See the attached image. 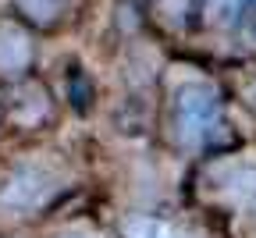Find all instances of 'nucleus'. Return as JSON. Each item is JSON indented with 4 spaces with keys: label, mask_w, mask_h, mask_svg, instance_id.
<instances>
[{
    "label": "nucleus",
    "mask_w": 256,
    "mask_h": 238,
    "mask_svg": "<svg viewBox=\"0 0 256 238\" xmlns=\"http://www.w3.org/2000/svg\"><path fill=\"white\" fill-rule=\"evenodd\" d=\"M50 192H54V178L43 167L28 164V167H18L4 182V188H0V206L11 210V214H25V210H36Z\"/></svg>",
    "instance_id": "obj_2"
},
{
    "label": "nucleus",
    "mask_w": 256,
    "mask_h": 238,
    "mask_svg": "<svg viewBox=\"0 0 256 238\" xmlns=\"http://www.w3.org/2000/svg\"><path fill=\"white\" fill-rule=\"evenodd\" d=\"M124 238H188V234L156 217H132L124 224Z\"/></svg>",
    "instance_id": "obj_3"
},
{
    "label": "nucleus",
    "mask_w": 256,
    "mask_h": 238,
    "mask_svg": "<svg viewBox=\"0 0 256 238\" xmlns=\"http://www.w3.org/2000/svg\"><path fill=\"white\" fill-rule=\"evenodd\" d=\"M249 96H252V104H256V86H252V89H249Z\"/></svg>",
    "instance_id": "obj_6"
},
{
    "label": "nucleus",
    "mask_w": 256,
    "mask_h": 238,
    "mask_svg": "<svg viewBox=\"0 0 256 238\" xmlns=\"http://www.w3.org/2000/svg\"><path fill=\"white\" fill-rule=\"evenodd\" d=\"M171 118L182 146H206L220 128V96L203 82H185L174 92Z\"/></svg>",
    "instance_id": "obj_1"
},
{
    "label": "nucleus",
    "mask_w": 256,
    "mask_h": 238,
    "mask_svg": "<svg viewBox=\"0 0 256 238\" xmlns=\"http://www.w3.org/2000/svg\"><path fill=\"white\" fill-rule=\"evenodd\" d=\"M18 4H22V11H25L28 18L54 22V18L60 14V8H64V0H18Z\"/></svg>",
    "instance_id": "obj_5"
},
{
    "label": "nucleus",
    "mask_w": 256,
    "mask_h": 238,
    "mask_svg": "<svg viewBox=\"0 0 256 238\" xmlns=\"http://www.w3.org/2000/svg\"><path fill=\"white\" fill-rule=\"evenodd\" d=\"M206 11L217 25H238L246 14H256V0H206Z\"/></svg>",
    "instance_id": "obj_4"
}]
</instances>
